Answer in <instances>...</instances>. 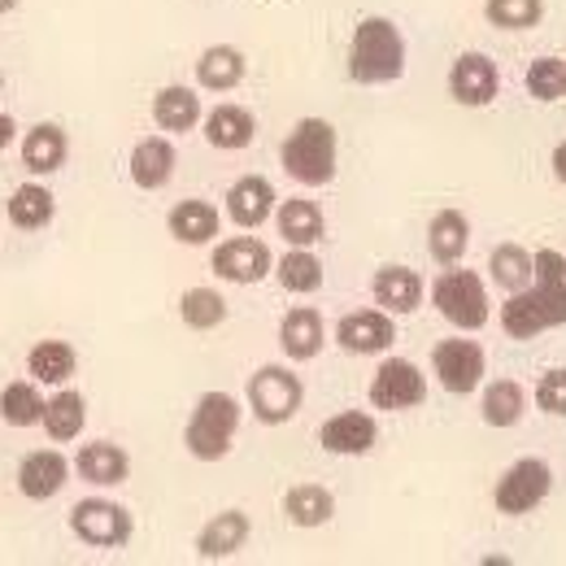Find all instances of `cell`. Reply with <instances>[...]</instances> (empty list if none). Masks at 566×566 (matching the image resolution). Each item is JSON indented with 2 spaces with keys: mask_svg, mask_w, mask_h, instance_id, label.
I'll use <instances>...</instances> for the list:
<instances>
[{
  "mask_svg": "<svg viewBox=\"0 0 566 566\" xmlns=\"http://www.w3.org/2000/svg\"><path fill=\"white\" fill-rule=\"evenodd\" d=\"M9 9H18V0H0V13H9Z\"/></svg>",
  "mask_w": 566,
  "mask_h": 566,
  "instance_id": "cell-43",
  "label": "cell"
},
{
  "mask_svg": "<svg viewBox=\"0 0 566 566\" xmlns=\"http://www.w3.org/2000/svg\"><path fill=\"white\" fill-rule=\"evenodd\" d=\"M175 166H179L175 144L161 140V136H148V140H140L132 148V184H136L140 192L166 188V184L175 179Z\"/></svg>",
  "mask_w": 566,
  "mask_h": 566,
  "instance_id": "cell-20",
  "label": "cell"
},
{
  "mask_svg": "<svg viewBox=\"0 0 566 566\" xmlns=\"http://www.w3.org/2000/svg\"><path fill=\"white\" fill-rule=\"evenodd\" d=\"M166 227H170V235L179 240V244H210L213 235H218V210H213L210 201H179L175 210L166 213Z\"/></svg>",
  "mask_w": 566,
  "mask_h": 566,
  "instance_id": "cell-30",
  "label": "cell"
},
{
  "mask_svg": "<svg viewBox=\"0 0 566 566\" xmlns=\"http://www.w3.org/2000/svg\"><path fill=\"white\" fill-rule=\"evenodd\" d=\"M431 370H436V379H440L444 392L471 397L484 384V375H489V354L475 340H462V336L458 340H440L431 349Z\"/></svg>",
  "mask_w": 566,
  "mask_h": 566,
  "instance_id": "cell-9",
  "label": "cell"
},
{
  "mask_svg": "<svg viewBox=\"0 0 566 566\" xmlns=\"http://www.w3.org/2000/svg\"><path fill=\"white\" fill-rule=\"evenodd\" d=\"M44 397H40V388L35 384H27V379H18V384H9L4 392H0V419L9 427H35L44 423Z\"/></svg>",
  "mask_w": 566,
  "mask_h": 566,
  "instance_id": "cell-34",
  "label": "cell"
},
{
  "mask_svg": "<svg viewBox=\"0 0 566 566\" xmlns=\"http://www.w3.org/2000/svg\"><path fill=\"white\" fill-rule=\"evenodd\" d=\"M275 210H280V197H275V184L266 175H244L227 192V218L244 231H258L262 222H271Z\"/></svg>",
  "mask_w": 566,
  "mask_h": 566,
  "instance_id": "cell-15",
  "label": "cell"
},
{
  "mask_svg": "<svg viewBox=\"0 0 566 566\" xmlns=\"http://www.w3.org/2000/svg\"><path fill=\"white\" fill-rule=\"evenodd\" d=\"M275 275H280L283 292L310 296V292H318V287H323V262H318L310 249H292V253H283L280 258Z\"/></svg>",
  "mask_w": 566,
  "mask_h": 566,
  "instance_id": "cell-35",
  "label": "cell"
},
{
  "mask_svg": "<svg viewBox=\"0 0 566 566\" xmlns=\"http://www.w3.org/2000/svg\"><path fill=\"white\" fill-rule=\"evenodd\" d=\"M392 340H397V327H392V314L388 310H357V314H345L336 323V345L345 354H357V357L388 354Z\"/></svg>",
  "mask_w": 566,
  "mask_h": 566,
  "instance_id": "cell-13",
  "label": "cell"
},
{
  "mask_svg": "<svg viewBox=\"0 0 566 566\" xmlns=\"http://www.w3.org/2000/svg\"><path fill=\"white\" fill-rule=\"evenodd\" d=\"M179 318H184L192 332H213V327L227 318V301H222V292H213V287H188V292L179 296Z\"/></svg>",
  "mask_w": 566,
  "mask_h": 566,
  "instance_id": "cell-36",
  "label": "cell"
},
{
  "mask_svg": "<svg viewBox=\"0 0 566 566\" xmlns=\"http://www.w3.org/2000/svg\"><path fill=\"white\" fill-rule=\"evenodd\" d=\"M554 179H558V184H566V140L554 148Z\"/></svg>",
  "mask_w": 566,
  "mask_h": 566,
  "instance_id": "cell-41",
  "label": "cell"
},
{
  "mask_svg": "<svg viewBox=\"0 0 566 566\" xmlns=\"http://www.w3.org/2000/svg\"><path fill=\"white\" fill-rule=\"evenodd\" d=\"M484 18L501 31H532L545 18V0H489Z\"/></svg>",
  "mask_w": 566,
  "mask_h": 566,
  "instance_id": "cell-39",
  "label": "cell"
},
{
  "mask_svg": "<svg viewBox=\"0 0 566 566\" xmlns=\"http://www.w3.org/2000/svg\"><path fill=\"white\" fill-rule=\"evenodd\" d=\"M427 249H431V258L440 266H458L467 258V249H471V222H467V213L458 210L436 213L427 222Z\"/></svg>",
  "mask_w": 566,
  "mask_h": 566,
  "instance_id": "cell-23",
  "label": "cell"
},
{
  "mask_svg": "<svg viewBox=\"0 0 566 566\" xmlns=\"http://www.w3.org/2000/svg\"><path fill=\"white\" fill-rule=\"evenodd\" d=\"M71 471H74V462L66 453H57V449H35V453H27L22 467H18V493L27 496V501H53V496L71 484Z\"/></svg>",
  "mask_w": 566,
  "mask_h": 566,
  "instance_id": "cell-14",
  "label": "cell"
},
{
  "mask_svg": "<svg viewBox=\"0 0 566 566\" xmlns=\"http://www.w3.org/2000/svg\"><path fill=\"white\" fill-rule=\"evenodd\" d=\"M244 74H249V62H244V53L235 44H213L197 62V83L206 92H231V87L244 83Z\"/></svg>",
  "mask_w": 566,
  "mask_h": 566,
  "instance_id": "cell-28",
  "label": "cell"
},
{
  "mask_svg": "<svg viewBox=\"0 0 566 566\" xmlns=\"http://www.w3.org/2000/svg\"><path fill=\"white\" fill-rule=\"evenodd\" d=\"M87 423V401L78 397V392H57L49 406H44V431L53 436V440H74L78 431Z\"/></svg>",
  "mask_w": 566,
  "mask_h": 566,
  "instance_id": "cell-37",
  "label": "cell"
},
{
  "mask_svg": "<svg viewBox=\"0 0 566 566\" xmlns=\"http://www.w3.org/2000/svg\"><path fill=\"white\" fill-rule=\"evenodd\" d=\"M496 87H501V74L489 53H462L453 57L449 66V96L467 109H484L496 101Z\"/></svg>",
  "mask_w": 566,
  "mask_h": 566,
  "instance_id": "cell-11",
  "label": "cell"
},
{
  "mask_svg": "<svg viewBox=\"0 0 566 566\" xmlns=\"http://www.w3.org/2000/svg\"><path fill=\"white\" fill-rule=\"evenodd\" d=\"M240 401L231 392H206L184 427V449L197 462H222L231 453V440L240 431Z\"/></svg>",
  "mask_w": 566,
  "mask_h": 566,
  "instance_id": "cell-4",
  "label": "cell"
},
{
  "mask_svg": "<svg viewBox=\"0 0 566 566\" xmlns=\"http://www.w3.org/2000/svg\"><path fill=\"white\" fill-rule=\"evenodd\" d=\"M4 210H9V222H13V227L40 231V227L53 222L57 201H53V192H49L44 184H22V188H13V197L4 201Z\"/></svg>",
  "mask_w": 566,
  "mask_h": 566,
  "instance_id": "cell-31",
  "label": "cell"
},
{
  "mask_svg": "<svg viewBox=\"0 0 566 566\" xmlns=\"http://www.w3.org/2000/svg\"><path fill=\"white\" fill-rule=\"evenodd\" d=\"M301 401H305V388H301V379L280 366V361H271V366H258L253 375H249V406H253V419L266 427H280V423H292L296 415H301Z\"/></svg>",
  "mask_w": 566,
  "mask_h": 566,
  "instance_id": "cell-6",
  "label": "cell"
},
{
  "mask_svg": "<svg viewBox=\"0 0 566 566\" xmlns=\"http://www.w3.org/2000/svg\"><path fill=\"white\" fill-rule=\"evenodd\" d=\"M375 440H379V423L361 410H345V415H336V419L318 427V444L336 458H361V453L375 449Z\"/></svg>",
  "mask_w": 566,
  "mask_h": 566,
  "instance_id": "cell-16",
  "label": "cell"
},
{
  "mask_svg": "<svg viewBox=\"0 0 566 566\" xmlns=\"http://www.w3.org/2000/svg\"><path fill=\"white\" fill-rule=\"evenodd\" d=\"M0 92H4V74H0Z\"/></svg>",
  "mask_w": 566,
  "mask_h": 566,
  "instance_id": "cell-44",
  "label": "cell"
},
{
  "mask_svg": "<svg viewBox=\"0 0 566 566\" xmlns=\"http://www.w3.org/2000/svg\"><path fill=\"white\" fill-rule=\"evenodd\" d=\"M74 471H78V480H87L96 489H118L132 475V458H127V449H118L109 440H92V444L78 449Z\"/></svg>",
  "mask_w": 566,
  "mask_h": 566,
  "instance_id": "cell-17",
  "label": "cell"
},
{
  "mask_svg": "<svg viewBox=\"0 0 566 566\" xmlns=\"http://www.w3.org/2000/svg\"><path fill=\"white\" fill-rule=\"evenodd\" d=\"M554 327H566V258L558 249H536V280L510 292L501 305V332L510 340H536Z\"/></svg>",
  "mask_w": 566,
  "mask_h": 566,
  "instance_id": "cell-1",
  "label": "cell"
},
{
  "mask_svg": "<svg viewBox=\"0 0 566 566\" xmlns=\"http://www.w3.org/2000/svg\"><path fill=\"white\" fill-rule=\"evenodd\" d=\"M523 87H527V96L541 101V105L563 101L566 96V62L563 57H536V62L527 66V74H523Z\"/></svg>",
  "mask_w": 566,
  "mask_h": 566,
  "instance_id": "cell-38",
  "label": "cell"
},
{
  "mask_svg": "<svg viewBox=\"0 0 566 566\" xmlns=\"http://www.w3.org/2000/svg\"><path fill=\"white\" fill-rule=\"evenodd\" d=\"M549 489H554V471H549V462H545V458H518V462L496 480L493 501L501 514L518 518V514H532V510L549 496Z\"/></svg>",
  "mask_w": 566,
  "mask_h": 566,
  "instance_id": "cell-8",
  "label": "cell"
},
{
  "mask_svg": "<svg viewBox=\"0 0 566 566\" xmlns=\"http://www.w3.org/2000/svg\"><path fill=\"white\" fill-rule=\"evenodd\" d=\"M275 222H280V235L292 244V249H310L327 235V222H323V210L305 197H292V201H280L275 210Z\"/></svg>",
  "mask_w": 566,
  "mask_h": 566,
  "instance_id": "cell-26",
  "label": "cell"
},
{
  "mask_svg": "<svg viewBox=\"0 0 566 566\" xmlns=\"http://www.w3.org/2000/svg\"><path fill=\"white\" fill-rule=\"evenodd\" d=\"M66 153H71V144H66V132H62L57 123H40V127H31V132L22 136V166H27L31 175H53V170H62V166H66Z\"/></svg>",
  "mask_w": 566,
  "mask_h": 566,
  "instance_id": "cell-25",
  "label": "cell"
},
{
  "mask_svg": "<svg viewBox=\"0 0 566 566\" xmlns=\"http://www.w3.org/2000/svg\"><path fill=\"white\" fill-rule=\"evenodd\" d=\"M153 118H157L161 132L184 136V132H192L197 123H206L201 96H197L192 87H184V83H170V87H161V92L153 96Z\"/></svg>",
  "mask_w": 566,
  "mask_h": 566,
  "instance_id": "cell-21",
  "label": "cell"
},
{
  "mask_svg": "<svg viewBox=\"0 0 566 566\" xmlns=\"http://www.w3.org/2000/svg\"><path fill=\"white\" fill-rule=\"evenodd\" d=\"M406 74V35L392 18H361L349 40V78L361 87L397 83Z\"/></svg>",
  "mask_w": 566,
  "mask_h": 566,
  "instance_id": "cell-2",
  "label": "cell"
},
{
  "mask_svg": "<svg viewBox=\"0 0 566 566\" xmlns=\"http://www.w3.org/2000/svg\"><path fill=\"white\" fill-rule=\"evenodd\" d=\"M280 349L292 361H310L323 349V314L314 305H296L287 310L280 323Z\"/></svg>",
  "mask_w": 566,
  "mask_h": 566,
  "instance_id": "cell-22",
  "label": "cell"
},
{
  "mask_svg": "<svg viewBox=\"0 0 566 566\" xmlns=\"http://www.w3.org/2000/svg\"><path fill=\"white\" fill-rule=\"evenodd\" d=\"M532 397H536V406H541L545 415H554V419H566V366H554V370H545Z\"/></svg>",
  "mask_w": 566,
  "mask_h": 566,
  "instance_id": "cell-40",
  "label": "cell"
},
{
  "mask_svg": "<svg viewBox=\"0 0 566 566\" xmlns=\"http://www.w3.org/2000/svg\"><path fill=\"white\" fill-rule=\"evenodd\" d=\"M13 132H18V127H13V118H9V114H0V153L13 144Z\"/></svg>",
  "mask_w": 566,
  "mask_h": 566,
  "instance_id": "cell-42",
  "label": "cell"
},
{
  "mask_svg": "<svg viewBox=\"0 0 566 566\" xmlns=\"http://www.w3.org/2000/svg\"><path fill=\"white\" fill-rule=\"evenodd\" d=\"M213 271H218V280L227 283H262L275 271V258H271V249L262 240L235 235V240H222L213 249Z\"/></svg>",
  "mask_w": 566,
  "mask_h": 566,
  "instance_id": "cell-12",
  "label": "cell"
},
{
  "mask_svg": "<svg viewBox=\"0 0 566 566\" xmlns=\"http://www.w3.org/2000/svg\"><path fill=\"white\" fill-rule=\"evenodd\" d=\"M249 532H253V523H249L244 510H222V514H213L210 523L201 527V536H197V554H201L206 563H222V558H231V554L244 549Z\"/></svg>",
  "mask_w": 566,
  "mask_h": 566,
  "instance_id": "cell-19",
  "label": "cell"
},
{
  "mask_svg": "<svg viewBox=\"0 0 566 566\" xmlns=\"http://www.w3.org/2000/svg\"><path fill=\"white\" fill-rule=\"evenodd\" d=\"M489 275L501 292H523L536 280V253H527L523 244H496L489 258Z\"/></svg>",
  "mask_w": 566,
  "mask_h": 566,
  "instance_id": "cell-32",
  "label": "cell"
},
{
  "mask_svg": "<svg viewBox=\"0 0 566 566\" xmlns=\"http://www.w3.org/2000/svg\"><path fill=\"white\" fill-rule=\"evenodd\" d=\"M74 366H78V357L66 340H40L31 354H27V375L35 379V384H66L74 375Z\"/></svg>",
  "mask_w": 566,
  "mask_h": 566,
  "instance_id": "cell-33",
  "label": "cell"
},
{
  "mask_svg": "<svg viewBox=\"0 0 566 566\" xmlns=\"http://www.w3.org/2000/svg\"><path fill=\"white\" fill-rule=\"evenodd\" d=\"M283 170L301 188H323L336 179V127L327 118H301L280 148Z\"/></svg>",
  "mask_w": 566,
  "mask_h": 566,
  "instance_id": "cell-3",
  "label": "cell"
},
{
  "mask_svg": "<svg viewBox=\"0 0 566 566\" xmlns=\"http://www.w3.org/2000/svg\"><path fill=\"white\" fill-rule=\"evenodd\" d=\"M283 514H287L292 527H323L336 514V496L327 493L323 484H296L283 496Z\"/></svg>",
  "mask_w": 566,
  "mask_h": 566,
  "instance_id": "cell-29",
  "label": "cell"
},
{
  "mask_svg": "<svg viewBox=\"0 0 566 566\" xmlns=\"http://www.w3.org/2000/svg\"><path fill=\"white\" fill-rule=\"evenodd\" d=\"M370 292H375V305L388 310L392 318L397 314H415L423 305V280L410 266H379L375 280H370Z\"/></svg>",
  "mask_w": 566,
  "mask_h": 566,
  "instance_id": "cell-18",
  "label": "cell"
},
{
  "mask_svg": "<svg viewBox=\"0 0 566 566\" xmlns=\"http://www.w3.org/2000/svg\"><path fill=\"white\" fill-rule=\"evenodd\" d=\"M71 532L92 545V549H123L136 532L132 514L118 505V501H105V496H87L71 510Z\"/></svg>",
  "mask_w": 566,
  "mask_h": 566,
  "instance_id": "cell-7",
  "label": "cell"
},
{
  "mask_svg": "<svg viewBox=\"0 0 566 566\" xmlns=\"http://www.w3.org/2000/svg\"><path fill=\"white\" fill-rule=\"evenodd\" d=\"M431 305L458 332H480L493 318L489 283L480 280L475 271H444V275H436V283H431Z\"/></svg>",
  "mask_w": 566,
  "mask_h": 566,
  "instance_id": "cell-5",
  "label": "cell"
},
{
  "mask_svg": "<svg viewBox=\"0 0 566 566\" xmlns=\"http://www.w3.org/2000/svg\"><path fill=\"white\" fill-rule=\"evenodd\" d=\"M523 410H527V392L518 379H493L484 384V397H480V419L496 431L523 423Z\"/></svg>",
  "mask_w": 566,
  "mask_h": 566,
  "instance_id": "cell-27",
  "label": "cell"
},
{
  "mask_svg": "<svg viewBox=\"0 0 566 566\" xmlns=\"http://www.w3.org/2000/svg\"><path fill=\"white\" fill-rule=\"evenodd\" d=\"M258 136V118L244 109V105H213L206 114V140L222 153H235V148H249Z\"/></svg>",
  "mask_w": 566,
  "mask_h": 566,
  "instance_id": "cell-24",
  "label": "cell"
},
{
  "mask_svg": "<svg viewBox=\"0 0 566 566\" xmlns=\"http://www.w3.org/2000/svg\"><path fill=\"white\" fill-rule=\"evenodd\" d=\"M423 401H427V379L410 357H388V361H379V370H375V379H370V406H375V410L401 415V410H415V406H423Z\"/></svg>",
  "mask_w": 566,
  "mask_h": 566,
  "instance_id": "cell-10",
  "label": "cell"
}]
</instances>
